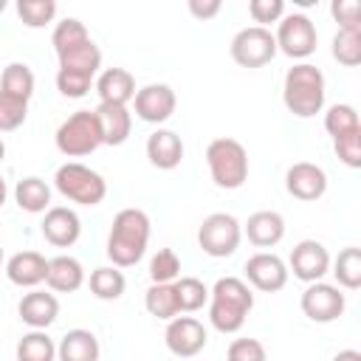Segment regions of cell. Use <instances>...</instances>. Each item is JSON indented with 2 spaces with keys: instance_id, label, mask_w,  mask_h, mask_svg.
Returning a JSON list of instances; mask_svg holds the SVG:
<instances>
[{
  "instance_id": "obj_1",
  "label": "cell",
  "mask_w": 361,
  "mask_h": 361,
  "mask_svg": "<svg viewBox=\"0 0 361 361\" xmlns=\"http://www.w3.org/2000/svg\"><path fill=\"white\" fill-rule=\"evenodd\" d=\"M254 307V293L240 276H220L209 290V322L220 333H237Z\"/></svg>"
},
{
  "instance_id": "obj_2",
  "label": "cell",
  "mask_w": 361,
  "mask_h": 361,
  "mask_svg": "<svg viewBox=\"0 0 361 361\" xmlns=\"http://www.w3.org/2000/svg\"><path fill=\"white\" fill-rule=\"evenodd\" d=\"M149 243V217L141 209H121L107 234V257L116 268L135 265Z\"/></svg>"
},
{
  "instance_id": "obj_3",
  "label": "cell",
  "mask_w": 361,
  "mask_h": 361,
  "mask_svg": "<svg viewBox=\"0 0 361 361\" xmlns=\"http://www.w3.org/2000/svg\"><path fill=\"white\" fill-rule=\"evenodd\" d=\"M324 73L310 65V62H296L293 68H288L285 73V85H282V102L285 107L299 116V118H310L316 113H322L324 107Z\"/></svg>"
},
{
  "instance_id": "obj_4",
  "label": "cell",
  "mask_w": 361,
  "mask_h": 361,
  "mask_svg": "<svg viewBox=\"0 0 361 361\" xmlns=\"http://www.w3.org/2000/svg\"><path fill=\"white\" fill-rule=\"evenodd\" d=\"M206 166L220 189H240L248 180V152L237 138H214L206 147Z\"/></svg>"
},
{
  "instance_id": "obj_5",
  "label": "cell",
  "mask_w": 361,
  "mask_h": 361,
  "mask_svg": "<svg viewBox=\"0 0 361 361\" xmlns=\"http://www.w3.org/2000/svg\"><path fill=\"white\" fill-rule=\"evenodd\" d=\"M54 186L65 200L79 203V206H99L107 195V180L96 169H90L79 161L62 164L54 175Z\"/></svg>"
},
{
  "instance_id": "obj_6",
  "label": "cell",
  "mask_w": 361,
  "mask_h": 361,
  "mask_svg": "<svg viewBox=\"0 0 361 361\" xmlns=\"http://www.w3.org/2000/svg\"><path fill=\"white\" fill-rule=\"evenodd\" d=\"M56 149L68 158H85L90 152H96L104 141H102V127L93 110H76L71 113L59 127H56Z\"/></svg>"
},
{
  "instance_id": "obj_7",
  "label": "cell",
  "mask_w": 361,
  "mask_h": 361,
  "mask_svg": "<svg viewBox=\"0 0 361 361\" xmlns=\"http://www.w3.org/2000/svg\"><path fill=\"white\" fill-rule=\"evenodd\" d=\"M240 240H243V226L237 223L234 214H226V212L209 214L197 228V245L203 248V254L217 259L231 257L240 248Z\"/></svg>"
},
{
  "instance_id": "obj_8",
  "label": "cell",
  "mask_w": 361,
  "mask_h": 361,
  "mask_svg": "<svg viewBox=\"0 0 361 361\" xmlns=\"http://www.w3.org/2000/svg\"><path fill=\"white\" fill-rule=\"evenodd\" d=\"M276 51H282L285 56L290 59H307L313 51H316V42H319V34H316V25L307 14H282V20L276 23Z\"/></svg>"
},
{
  "instance_id": "obj_9",
  "label": "cell",
  "mask_w": 361,
  "mask_h": 361,
  "mask_svg": "<svg viewBox=\"0 0 361 361\" xmlns=\"http://www.w3.org/2000/svg\"><path fill=\"white\" fill-rule=\"evenodd\" d=\"M276 56V39L271 28L248 25L234 34L231 39V59L240 68H262Z\"/></svg>"
},
{
  "instance_id": "obj_10",
  "label": "cell",
  "mask_w": 361,
  "mask_h": 361,
  "mask_svg": "<svg viewBox=\"0 0 361 361\" xmlns=\"http://www.w3.org/2000/svg\"><path fill=\"white\" fill-rule=\"evenodd\" d=\"M302 313L310 319V322H319V324H330L336 322L344 307H347V299L344 293L338 290V285H327V282H310L302 293Z\"/></svg>"
},
{
  "instance_id": "obj_11",
  "label": "cell",
  "mask_w": 361,
  "mask_h": 361,
  "mask_svg": "<svg viewBox=\"0 0 361 361\" xmlns=\"http://www.w3.org/2000/svg\"><path fill=\"white\" fill-rule=\"evenodd\" d=\"M288 265L282 257L271 254V251H257L245 259V279L251 288L262 290V293H276L288 285Z\"/></svg>"
},
{
  "instance_id": "obj_12",
  "label": "cell",
  "mask_w": 361,
  "mask_h": 361,
  "mask_svg": "<svg viewBox=\"0 0 361 361\" xmlns=\"http://www.w3.org/2000/svg\"><path fill=\"white\" fill-rule=\"evenodd\" d=\"M164 341H166V350H169L172 355H178V358H192V355H197V353L206 347L209 336H206L203 322H197L195 316H175V319H169V324H166Z\"/></svg>"
},
{
  "instance_id": "obj_13",
  "label": "cell",
  "mask_w": 361,
  "mask_h": 361,
  "mask_svg": "<svg viewBox=\"0 0 361 361\" xmlns=\"http://www.w3.org/2000/svg\"><path fill=\"white\" fill-rule=\"evenodd\" d=\"M290 271L296 279L302 282H322V276L330 271V254L319 240H302L293 245L290 259H288Z\"/></svg>"
},
{
  "instance_id": "obj_14",
  "label": "cell",
  "mask_w": 361,
  "mask_h": 361,
  "mask_svg": "<svg viewBox=\"0 0 361 361\" xmlns=\"http://www.w3.org/2000/svg\"><path fill=\"white\" fill-rule=\"evenodd\" d=\"M135 116L147 124H164L172 113H175V90L169 85H144L141 90H135Z\"/></svg>"
},
{
  "instance_id": "obj_15",
  "label": "cell",
  "mask_w": 361,
  "mask_h": 361,
  "mask_svg": "<svg viewBox=\"0 0 361 361\" xmlns=\"http://www.w3.org/2000/svg\"><path fill=\"white\" fill-rule=\"evenodd\" d=\"M285 189H288L290 197L310 203V200H319L327 192V175H324L322 166H316L310 161H299V164L288 166V172H285Z\"/></svg>"
},
{
  "instance_id": "obj_16",
  "label": "cell",
  "mask_w": 361,
  "mask_h": 361,
  "mask_svg": "<svg viewBox=\"0 0 361 361\" xmlns=\"http://www.w3.org/2000/svg\"><path fill=\"white\" fill-rule=\"evenodd\" d=\"M42 237L56 248H71L82 234V220L68 206H51L42 217Z\"/></svg>"
},
{
  "instance_id": "obj_17",
  "label": "cell",
  "mask_w": 361,
  "mask_h": 361,
  "mask_svg": "<svg viewBox=\"0 0 361 361\" xmlns=\"http://www.w3.org/2000/svg\"><path fill=\"white\" fill-rule=\"evenodd\" d=\"M17 313H20V319H23L31 330H45V327L54 324L56 316H59V299H56L54 293H48V290L31 288V290L20 299Z\"/></svg>"
},
{
  "instance_id": "obj_18",
  "label": "cell",
  "mask_w": 361,
  "mask_h": 361,
  "mask_svg": "<svg viewBox=\"0 0 361 361\" xmlns=\"http://www.w3.org/2000/svg\"><path fill=\"white\" fill-rule=\"evenodd\" d=\"M45 274H48V259L39 251H17L6 262V276L17 288H37L39 282H45Z\"/></svg>"
},
{
  "instance_id": "obj_19",
  "label": "cell",
  "mask_w": 361,
  "mask_h": 361,
  "mask_svg": "<svg viewBox=\"0 0 361 361\" xmlns=\"http://www.w3.org/2000/svg\"><path fill=\"white\" fill-rule=\"evenodd\" d=\"M96 93H99V104L127 107V102L135 99V79L124 68H107L96 79Z\"/></svg>"
},
{
  "instance_id": "obj_20",
  "label": "cell",
  "mask_w": 361,
  "mask_h": 361,
  "mask_svg": "<svg viewBox=\"0 0 361 361\" xmlns=\"http://www.w3.org/2000/svg\"><path fill=\"white\" fill-rule=\"evenodd\" d=\"M245 237L251 245L257 248H274L282 237H285V217L279 212H271V209H262V212H254L245 223Z\"/></svg>"
},
{
  "instance_id": "obj_21",
  "label": "cell",
  "mask_w": 361,
  "mask_h": 361,
  "mask_svg": "<svg viewBox=\"0 0 361 361\" xmlns=\"http://www.w3.org/2000/svg\"><path fill=\"white\" fill-rule=\"evenodd\" d=\"M147 158L155 169H175L183 161V141L178 133L158 127L147 138Z\"/></svg>"
},
{
  "instance_id": "obj_22",
  "label": "cell",
  "mask_w": 361,
  "mask_h": 361,
  "mask_svg": "<svg viewBox=\"0 0 361 361\" xmlns=\"http://www.w3.org/2000/svg\"><path fill=\"white\" fill-rule=\"evenodd\" d=\"M45 285L54 293H73L85 285V268L76 257L59 254L54 259H48V274H45Z\"/></svg>"
},
{
  "instance_id": "obj_23",
  "label": "cell",
  "mask_w": 361,
  "mask_h": 361,
  "mask_svg": "<svg viewBox=\"0 0 361 361\" xmlns=\"http://www.w3.org/2000/svg\"><path fill=\"white\" fill-rule=\"evenodd\" d=\"M96 118H99V127H102V141L107 147H118L130 138V130H133V116L127 107L121 104H99L96 110Z\"/></svg>"
},
{
  "instance_id": "obj_24",
  "label": "cell",
  "mask_w": 361,
  "mask_h": 361,
  "mask_svg": "<svg viewBox=\"0 0 361 361\" xmlns=\"http://www.w3.org/2000/svg\"><path fill=\"white\" fill-rule=\"evenodd\" d=\"M99 338L85 327L68 330L56 344V361H99Z\"/></svg>"
},
{
  "instance_id": "obj_25",
  "label": "cell",
  "mask_w": 361,
  "mask_h": 361,
  "mask_svg": "<svg viewBox=\"0 0 361 361\" xmlns=\"http://www.w3.org/2000/svg\"><path fill=\"white\" fill-rule=\"evenodd\" d=\"M14 200L23 212L28 214H39V212H48L51 209V186L37 178V175H28L23 178L17 186H14Z\"/></svg>"
},
{
  "instance_id": "obj_26",
  "label": "cell",
  "mask_w": 361,
  "mask_h": 361,
  "mask_svg": "<svg viewBox=\"0 0 361 361\" xmlns=\"http://www.w3.org/2000/svg\"><path fill=\"white\" fill-rule=\"evenodd\" d=\"M59 68L62 71H73V73H85V76H96V71L102 68V51L93 39L59 54Z\"/></svg>"
},
{
  "instance_id": "obj_27",
  "label": "cell",
  "mask_w": 361,
  "mask_h": 361,
  "mask_svg": "<svg viewBox=\"0 0 361 361\" xmlns=\"http://www.w3.org/2000/svg\"><path fill=\"white\" fill-rule=\"evenodd\" d=\"M34 71L25 65V62H8L3 68V76H0V93H8L14 99H23L28 102L34 96Z\"/></svg>"
},
{
  "instance_id": "obj_28",
  "label": "cell",
  "mask_w": 361,
  "mask_h": 361,
  "mask_svg": "<svg viewBox=\"0 0 361 361\" xmlns=\"http://www.w3.org/2000/svg\"><path fill=\"white\" fill-rule=\"evenodd\" d=\"M90 293L96 296V299H102V302H113V299H118L121 293H124V288H127V279H124V274L116 268V265H102V268H96L93 274H90Z\"/></svg>"
},
{
  "instance_id": "obj_29",
  "label": "cell",
  "mask_w": 361,
  "mask_h": 361,
  "mask_svg": "<svg viewBox=\"0 0 361 361\" xmlns=\"http://www.w3.org/2000/svg\"><path fill=\"white\" fill-rule=\"evenodd\" d=\"M17 361H56V344L45 330H31L17 341Z\"/></svg>"
},
{
  "instance_id": "obj_30",
  "label": "cell",
  "mask_w": 361,
  "mask_h": 361,
  "mask_svg": "<svg viewBox=\"0 0 361 361\" xmlns=\"http://www.w3.org/2000/svg\"><path fill=\"white\" fill-rule=\"evenodd\" d=\"M144 307H147V313H149V316L164 319V322H169V319L180 316L172 282H169V285H149V288H147V293H144Z\"/></svg>"
},
{
  "instance_id": "obj_31",
  "label": "cell",
  "mask_w": 361,
  "mask_h": 361,
  "mask_svg": "<svg viewBox=\"0 0 361 361\" xmlns=\"http://www.w3.org/2000/svg\"><path fill=\"white\" fill-rule=\"evenodd\" d=\"M172 288H175V299H178L180 313H195L209 302V288L197 276H180L172 282Z\"/></svg>"
},
{
  "instance_id": "obj_32",
  "label": "cell",
  "mask_w": 361,
  "mask_h": 361,
  "mask_svg": "<svg viewBox=\"0 0 361 361\" xmlns=\"http://www.w3.org/2000/svg\"><path fill=\"white\" fill-rule=\"evenodd\" d=\"M333 276L341 288L347 290H355L361 288V248L350 245L344 251H338L336 262H333Z\"/></svg>"
},
{
  "instance_id": "obj_33",
  "label": "cell",
  "mask_w": 361,
  "mask_h": 361,
  "mask_svg": "<svg viewBox=\"0 0 361 361\" xmlns=\"http://www.w3.org/2000/svg\"><path fill=\"white\" fill-rule=\"evenodd\" d=\"M87 39H90V34H87L85 23L76 20V17H65L62 23H56V28L51 34V45H54L56 56L71 51V48H76V45H82V42H87Z\"/></svg>"
},
{
  "instance_id": "obj_34",
  "label": "cell",
  "mask_w": 361,
  "mask_h": 361,
  "mask_svg": "<svg viewBox=\"0 0 361 361\" xmlns=\"http://www.w3.org/2000/svg\"><path fill=\"white\" fill-rule=\"evenodd\" d=\"M333 59L344 68H355L361 62V28H338L333 37Z\"/></svg>"
},
{
  "instance_id": "obj_35",
  "label": "cell",
  "mask_w": 361,
  "mask_h": 361,
  "mask_svg": "<svg viewBox=\"0 0 361 361\" xmlns=\"http://www.w3.org/2000/svg\"><path fill=\"white\" fill-rule=\"evenodd\" d=\"M324 130H327L333 138H341V135H347V133L361 130L358 110H355L353 104H333V107L324 113Z\"/></svg>"
},
{
  "instance_id": "obj_36",
  "label": "cell",
  "mask_w": 361,
  "mask_h": 361,
  "mask_svg": "<svg viewBox=\"0 0 361 361\" xmlns=\"http://www.w3.org/2000/svg\"><path fill=\"white\" fill-rule=\"evenodd\" d=\"M17 14L23 25L42 28L56 17V3L54 0H17Z\"/></svg>"
},
{
  "instance_id": "obj_37",
  "label": "cell",
  "mask_w": 361,
  "mask_h": 361,
  "mask_svg": "<svg viewBox=\"0 0 361 361\" xmlns=\"http://www.w3.org/2000/svg\"><path fill=\"white\" fill-rule=\"evenodd\" d=\"M180 276V259L172 248H158V254L149 259V279L152 285H169Z\"/></svg>"
},
{
  "instance_id": "obj_38",
  "label": "cell",
  "mask_w": 361,
  "mask_h": 361,
  "mask_svg": "<svg viewBox=\"0 0 361 361\" xmlns=\"http://www.w3.org/2000/svg\"><path fill=\"white\" fill-rule=\"evenodd\" d=\"M28 116V102L14 99L8 93H0V133L17 130Z\"/></svg>"
},
{
  "instance_id": "obj_39",
  "label": "cell",
  "mask_w": 361,
  "mask_h": 361,
  "mask_svg": "<svg viewBox=\"0 0 361 361\" xmlns=\"http://www.w3.org/2000/svg\"><path fill=\"white\" fill-rule=\"evenodd\" d=\"M93 87V76H85V73H73V71H56V90L68 99H82L87 96Z\"/></svg>"
},
{
  "instance_id": "obj_40",
  "label": "cell",
  "mask_w": 361,
  "mask_h": 361,
  "mask_svg": "<svg viewBox=\"0 0 361 361\" xmlns=\"http://www.w3.org/2000/svg\"><path fill=\"white\" fill-rule=\"evenodd\" d=\"M333 149H336V155L344 166L358 169L361 166V130L347 133L341 138H333Z\"/></svg>"
},
{
  "instance_id": "obj_41",
  "label": "cell",
  "mask_w": 361,
  "mask_h": 361,
  "mask_svg": "<svg viewBox=\"0 0 361 361\" xmlns=\"http://www.w3.org/2000/svg\"><path fill=\"white\" fill-rule=\"evenodd\" d=\"M226 361H268V353L257 338H234L226 350Z\"/></svg>"
},
{
  "instance_id": "obj_42",
  "label": "cell",
  "mask_w": 361,
  "mask_h": 361,
  "mask_svg": "<svg viewBox=\"0 0 361 361\" xmlns=\"http://www.w3.org/2000/svg\"><path fill=\"white\" fill-rule=\"evenodd\" d=\"M248 14L257 25H268V23H279L285 14V3L282 0H251L248 3Z\"/></svg>"
},
{
  "instance_id": "obj_43",
  "label": "cell",
  "mask_w": 361,
  "mask_h": 361,
  "mask_svg": "<svg viewBox=\"0 0 361 361\" xmlns=\"http://www.w3.org/2000/svg\"><path fill=\"white\" fill-rule=\"evenodd\" d=\"M330 14L336 17L338 28H361V3L358 0H333Z\"/></svg>"
},
{
  "instance_id": "obj_44",
  "label": "cell",
  "mask_w": 361,
  "mask_h": 361,
  "mask_svg": "<svg viewBox=\"0 0 361 361\" xmlns=\"http://www.w3.org/2000/svg\"><path fill=\"white\" fill-rule=\"evenodd\" d=\"M220 8H223L220 0H189V11L197 20H212V17L220 14Z\"/></svg>"
},
{
  "instance_id": "obj_45",
  "label": "cell",
  "mask_w": 361,
  "mask_h": 361,
  "mask_svg": "<svg viewBox=\"0 0 361 361\" xmlns=\"http://www.w3.org/2000/svg\"><path fill=\"white\" fill-rule=\"evenodd\" d=\"M333 361H361V353L358 350H341L333 355Z\"/></svg>"
},
{
  "instance_id": "obj_46",
  "label": "cell",
  "mask_w": 361,
  "mask_h": 361,
  "mask_svg": "<svg viewBox=\"0 0 361 361\" xmlns=\"http://www.w3.org/2000/svg\"><path fill=\"white\" fill-rule=\"evenodd\" d=\"M6 197H8V186H6V178L0 175V206L6 203Z\"/></svg>"
},
{
  "instance_id": "obj_47",
  "label": "cell",
  "mask_w": 361,
  "mask_h": 361,
  "mask_svg": "<svg viewBox=\"0 0 361 361\" xmlns=\"http://www.w3.org/2000/svg\"><path fill=\"white\" fill-rule=\"evenodd\" d=\"M3 155H6V144H3V138H0V161H3Z\"/></svg>"
},
{
  "instance_id": "obj_48",
  "label": "cell",
  "mask_w": 361,
  "mask_h": 361,
  "mask_svg": "<svg viewBox=\"0 0 361 361\" xmlns=\"http://www.w3.org/2000/svg\"><path fill=\"white\" fill-rule=\"evenodd\" d=\"M3 11H6V0H0V14H3Z\"/></svg>"
},
{
  "instance_id": "obj_49",
  "label": "cell",
  "mask_w": 361,
  "mask_h": 361,
  "mask_svg": "<svg viewBox=\"0 0 361 361\" xmlns=\"http://www.w3.org/2000/svg\"><path fill=\"white\" fill-rule=\"evenodd\" d=\"M0 265H3V245H0Z\"/></svg>"
}]
</instances>
